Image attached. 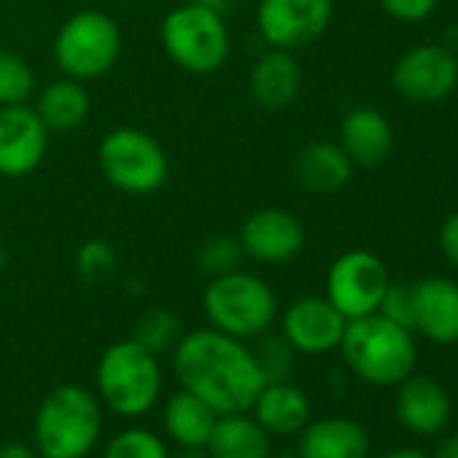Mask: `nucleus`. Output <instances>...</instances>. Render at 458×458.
<instances>
[{"label":"nucleus","mask_w":458,"mask_h":458,"mask_svg":"<svg viewBox=\"0 0 458 458\" xmlns=\"http://www.w3.org/2000/svg\"><path fill=\"white\" fill-rule=\"evenodd\" d=\"M173 369L181 388L199 396L218 415L249 412L265 386L254 351L213 327L194 329L173 348Z\"/></svg>","instance_id":"f257e3e1"},{"label":"nucleus","mask_w":458,"mask_h":458,"mask_svg":"<svg viewBox=\"0 0 458 458\" xmlns=\"http://www.w3.org/2000/svg\"><path fill=\"white\" fill-rule=\"evenodd\" d=\"M100 399L84 386H57L49 391L33 420V445L41 458H87L100 442Z\"/></svg>","instance_id":"f03ea898"},{"label":"nucleus","mask_w":458,"mask_h":458,"mask_svg":"<svg viewBox=\"0 0 458 458\" xmlns=\"http://www.w3.org/2000/svg\"><path fill=\"white\" fill-rule=\"evenodd\" d=\"M412 335L415 332L383 318L380 313H369L348 321L340 353L361 380L386 388L399 386L415 372L418 345Z\"/></svg>","instance_id":"7ed1b4c3"},{"label":"nucleus","mask_w":458,"mask_h":458,"mask_svg":"<svg viewBox=\"0 0 458 458\" xmlns=\"http://www.w3.org/2000/svg\"><path fill=\"white\" fill-rule=\"evenodd\" d=\"M202 310L213 329L249 343L270 332L278 318V300L259 276L233 270L210 278L202 292Z\"/></svg>","instance_id":"20e7f679"},{"label":"nucleus","mask_w":458,"mask_h":458,"mask_svg":"<svg viewBox=\"0 0 458 458\" xmlns=\"http://www.w3.org/2000/svg\"><path fill=\"white\" fill-rule=\"evenodd\" d=\"M159 394L162 369L151 351L138 345L132 337L103 351L98 361V396L111 412L122 418H140L159 402Z\"/></svg>","instance_id":"39448f33"},{"label":"nucleus","mask_w":458,"mask_h":458,"mask_svg":"<svg viewBox=\"0 0 458 458\" xmlns=\"http://www.w3.org/2000/svg\"><path fill=\"white\" fill-rule=\"evenodd\" d=\"M159 38L175 68L194 76L216 73L229 57V30L224 25V14L197 4V0L173 9L162 20Z\"/></svg>","instance_id":"423d86ee"},{"label":"nucleus","mask_w":458,"mask_h":458,"mask_svg":"<svg viewBox=\"0 0 458 458\" xmlns=\"http://www.w3.org/2000/svg\"><path fill=\"white\" fill-rule=\"evenodd\" d=\"M98 165L106 181L132 197L154 194L170 173L165 148L138 127L111 130L98 148Z\"/></svg>","instance_id":"0eeeda50"},{"label":"nucleus","mask_w":458,"mask_h":458,"mask_svg":"<svg viewBox=\"0 0 458 458\" xmlns=\"http://www.w3.org/2000/svg\"><path fill=\"white\" fill-rule=\"evenodd\" d=\"M122 52V33L103 12H79L63 22L55 38V63L63 76L95 81L106 76Z\"/></svg>","instance_id":"6e6552de"},{"label":"nucleus","mask_w":458,"mask_h":458,"mask_svg":"<svg viewBox=\"0 0 458 458\" xmlns=\"http://www.w3.org/2000/svg\"><path fill=\"white\" fill-rule=\"evenodd\" d=\"M391 284L386 262L364 249L340 254L327 270V300L348 318L377 313L380 300Z\"/></svg>","instance_id":"1a4fd4ad"},{"label":"nucleus","mask_w":458,"mask_h":458,"mask_svg":"<svg viewBox=\"0 0 458 458\" xmlns=\"http://www.w3.org/2000/svg\"><path fill=\"white\" fill-rule=\"evenodd\" d=\"M391 87L410 103H442L458 87V55L445 44H418L394 63Z\"/></svg>","instance_id":"9d476101"},{"label":"nucleus","mask_w":458,"mask_h":458,"mask_svg":"<svg viewBox=\"0 0 458 458\" xmlns=\"http://www.w3.org/2000/svg\"><path fill=\"white\" fill-rule=\"evenodd\" d=\"M332 14V0H262L257 28L273 49L297 52L316 44L329 30Z\"/></svg>","instance_id":"9b49d317"},{"label":"nucleus","mask_w":458,"mask_h":458,"mask_svg":"<svg viewBox=\"0 0 458 458\" xmlns=\"http://www.w3.org/2000/svg\"><path fill=\"white\" fill-rule=\"evenodd\" d=\"M243 257L259 265H289L305 249L302 221L284 208L254 210L238 233Z\"/></svg>","instance_id":"f8f14e48"},{"label":"nucleus","mask_w":458,"mask_h":458,"mask_svg":"<svg viewBox=\"0 0 458 458\" xmlns=\"http://www.w3.org/2000/svg\"><path fill=\"white\" fill-rule=\"evenodd\" d=\"M47 148L49 130L36 108H30L28 103L0 108V175H30L44 162Z\"/></svg>","instance_id":"ddd939ff"},{"label":"nucleus","mask_w":458,"mask_h":458,"mask_svg":"<svg viewBox=\"0 0 458 458\" xmlns=\"http://www.w3.org/2000/svg\"><path fill=\"white\" fill-rule=\"evenodd\" d=\"M348 318L327 297H300L281 316V335L297 353L318 356L340 348Z\"/></svg>","instance_id":"4468645a"},{"label":"nucleus","mask_w":458,"mask_h":458,"mask_svg":"<svg viewBox=\"0 0 458 458\" xmlns=\"http://www.w3.org/2000/svg\"><path fill=\"white\" fill-rule=\"evenodd\" d=\"M412 332L437 345L458 343V281L426 276L412 284Z\"/></svg>","instance_id":"2eb2a0df"},{"label":"nucleus","mask_w":458,"mask_h":458,"mask_svg":"<svg viewBox=\"0 0 458 458\" xmlns=\"http://www.w3.org/2000/svg\"><path fill=\"white\" fill-rule=\"evenodd\" d=\"M453 415L447 388L431 375H407L396 386V418L402 426L420 437L439 434Z\"/></svg>","instance_id":"dca6fc26"},{"label":"nucleus","mask_w":458,"mask_h":458,"mask_svg":"<svg viewBox=\"0 0 458 458\" xmlns=\"http://www.w3.org/2000/svg\"><path fill=\"white\" fill-rule=\"evenodd\" d=\"M340 146L353 167H377L394 148V127L377 108L356 106L340 122Z\"/></svg>","instance_id":"f3484780"},{"label":"nucleus","mask_w":458,"mask_h":458,"mask_svg":"<svg viewBox=\"0 0 458 458\" xmlns=\"http://www.w3.org/2000/svg\"><path fill=\"white\" fill-rule=\"evenodd\" d=\"M251 98L265 111H281L292 106L302 89V68L294 57V52L273 49L265 52L249 76Z\"/></svg>","instance_id":"a211bd4d"},{"label":"nucleus","mask_w":458,"mask_h":458,"mask_svg":"<svg viewBox=\"0 0 458 458\" xmlns=\"http://www.w3.org/2000/svg\"><path fill=\"white\" fill-rule=\"evenodd\" d=\"M367 453L369 434L361 423L343 415L308 420L297 442L300 458H367Z\"/></svg>","instance_id":"6ab92c4d"},{"label":"nucleus","mask_w":458,"mask_h":458,"mask_svg":"<svg viewBox=\"0 0 458 458\" xmlns=\"http://www.w3.org/2000/svg\"><path fill=\"white\" fill-rule=\"evenodd\" d=\"M294 181L310 194H335L353 178V162L340 143L316 140L297 151L292 162Z\"/></svg>","instance_id":"aec40b11"},{"label":"nucleus","mask_w":458,"mask_h":458,"mask_svg":"<svg viewBox=\"0 0 458 458\" xmlns=\"http://www.w3.org/2000/svg\"><path fill=\"white\" fill-rule=\"evenodd\" d=\"M249 412L259 420V426L270 437L273 434L289 437V434H300L308 426V420H310V399L292 380L265 383Z\"/></svg>","instance_id":"412c9836"},{"label":"nucleus","mask_w":458,"mask_h":458,"mask_svg":"<svg viewBox=\"0 0 458 458\" xmlns=\"http://www.w3.org/2000/svg\"><path fill=\"white\" fill-rule=\"evenodd\" d=\"M205 450L210 458H267L270 434L251 412H226L216 418Z\"/></svg>","instance_id":"4be33fe9"},{"label":"nucleus","mask_w":458,"mask_h":458,"mask_svg":"<svg viewBox=\"0 0 458 458\" xmlns=\"http://www.w3.org/2000/svg\"><path fill=\"white\" fill-rule=\"evenodd\" d=\"M92 111V98L79 79H57L49 81L36 100V114L47 124L49 132H71L87 122Z\"/></svg>","instance_id":"5701e85b"},{"label":"nucleus","mask_w":458,"mask_h":458,"mask_svg":"<svg viewBox=\"0 0 458 458\" xmlns=\"http://www.w3.org/2000/svg\"><path fill=\"white\" fill-rule=\"evenodd\" d=\"M218 412L186 388L167 396L162 410V423L167 437L178 447H205Z\"/></svg>","instance_id":"b1692460"},{"label":"nucleus","mask_w":458,"mask_h":458,"mask_svg":"<svg viewBox=\"0 0 458 458\" xmlns=\"http://www.w3.org/2000/svg\"><path fill=\"white\" fill-rule=\"evenodd\" d=\"M181 337H183V332H181L178 316L165 308H151V310L140 313L132 327V340L138 345H143L146 351H151L154 356L173 351Z\"/></svg>","instance_id":"393cba45"},{"label":"nucleus","mask_w":458,"mask_h":458,"mask_svg":"<svg viewBox=\"0 0 458 458\" xmlns=\"http://www.w3.org/2000/svg\"><path fill=\"white\" fill-rule=\"evenodd\" d=\"M36 92V73L30 63L12 52L0 49V108L4 106H22Z\"/></svg>","instance_id":"a878e982"},{"label":"nucleus","mask_w":458,"mask_h":458,"mask_svg":"<svg viewBox=\"0 0 458 458\" xmlns=\"http://www.w3.org/2000/svg\"><path fill=\"white\" fill-rule=\"evenodd\" d=\"M254 351V359L265 375V383H278V380H289L292 375V367H294V348L286 343L284 335H259L257 337V345L251 348Z\"/></svg>","instance_id":"bb28decb"},{"label":"nucleus","mask_w":458,"mask_h":458,"mask_svg":"<svg viewBox=\"0 0 458 458\" xmlns=\"http://www.w3.org/2000/svg\"><path fill=\"white\" fill-rule=\"evenodd\" d=\"M103 458H170L167 445L148 428H124L103 450Z\"/></svg>","instance_id":"cd10ccee"},{"label":"nucleus","mask_w":458,"mask_h":458,"mask_svg":"<svg viewBox=\"0 0 458 458\" xmlns=\"http://www.w3.org/2000/svg\"><path fill=\"white\" fill-rule=\"evenodd\" d=\"M241 259H243V249L241 241L233 235H213L197 251V265L210 278L241 270Z\"/></svg>","instance_id":"c85d7f7f"},{"label":"nucleus","mask_w":458,"mask_h":458,"mask_svg":"<svg viewBox=\"0 0 458 458\" xmlns=\"http://www.w3.org/2000/svg\"><path fill=\"white\" fill-rule=\"evenodd\" d=\"M114 267H116V254L108 241H100V238L87 241L76 254V270L87 284L103 281L106 276L114 273Z\"/></svg>","instance_id":"c756f323"},{"label":"nucleus","mask_w":458,"mask_h":458,"mask_svg":"<svg viewBox=\"0 0 458 458\" xmlns=\"http://www.w3.org/2000/svg\"><path fill=\"white\" fill-rule=\"evenodd\" d=\"M377 313L404 329L412 332V324H415V310H412V284H388L383 300H380V308Z\"/></svg>","instance_id":"7c9ffc66"},{"label":"nucleus","mask_w":458,"mask_h":458,"mask_svg":"<svg viewBox=\"0 0 458 458\" xmlns=\"http://www.w3.org/2000/svg\"><path fill=\"white\" fill-rule=\"evenodd\" d=\"M377 4L391 20L402 25H418L437 12L439 0H377Z\"/></svg>","instance_id":"2f4dec72"},{"label":"nucleus","mask_w":458,"mask_h":458,"mask_svg":"<svg viewBox=\"0 0 458 458\" xmlns=\"http://www.w3.org/2000/svg\"><path fill=\"white\" fill-rule=\"evenodd\" d=\"M439 251L453 267H458V210H453L439 226Z\"/></svg>","instance_id":"473e14b6"},{"label":"nucleus","mask_w":458,"mask_h":458,"mask_svg":"<svg viewBox=\"0 0 458 458\" xmlns=\"http://www.w3.org/2000/svg\"><path fill=\"white\" fill-rule=\"evenodd\" d=\"M0 458H41V453L36 450V445L28 442H6L0 447Z\"/></svg>","instance_id":"72a5a7b5"},{"label":"nucleus","mask_w":458,"mask_h":458,"mask_svg":"<svg viewBox=\"0 0 458 458\" xmlns=\"http://www.w3.org/2000/svg\"><path fill=\"white\" fill-rule=\"evenodd\" d=\"M431 458H458V431H453L445 439H439V445H437Z\"/></svg>","instance_id":"f704fd0d"},{"label":"nucleus","mask_w":458,"mask_h":458,"mask_svg":"<svg viewBox=\"0 0 458 458\" xmlns=\"http://www.w3.org/2000/svg\"><path fill=\"white\" fill-rule=\"evenodd\" d=\"M380 458H431V455L423 453V450H418V447H396V450L383 453Z\"/></svg>","instance_id":"c9c22d12"},{"label":"nucleus","mask_w":458,"mask_h":458,"mask_svg":"<svg viewBox=\"0 0 458 458\" xmlns=\"http://www.w3.org/2000/svg\"><path fill=\"white\" fill-rule=\"evenodd\" d=\"M175 458H210L205 447H181Z\"/></svg>","instance_id":"e433bc0d"},{"label":"nucleus","mask_w":458,"mask_h":458,"mask_svg":"<svg viewBox=\"0 0 458 458\" xmlns=\"http://www.w3.org/2000/svg\"><path fill=\"white\" fill-rule=\"evenodd\" d=\"M267 458H300V455H297V450H294V453H289V450H284V453H276V455L270 453Z\"/></svg>","instance_id":"4c0bfd02"},{"label":"nucleus","mask_w":458,"mask_h":458,"mask_svg":"<svg viewBox=\"0 0 458 458\" xmlns=\"http://www.w3.org/2000/svg\"><path fill=\"white\" fill-rule=\"evenodd\" d=\"M4 270H6V249L0 243V276H4Z\"/></svg>","instance_id":"58836bf2"}]
</instances>
